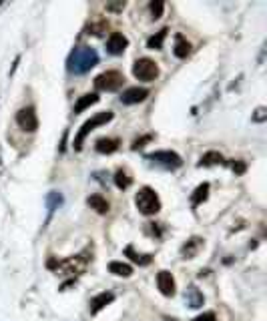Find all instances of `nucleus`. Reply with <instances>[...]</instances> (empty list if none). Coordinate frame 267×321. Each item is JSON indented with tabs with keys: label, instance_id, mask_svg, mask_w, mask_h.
<instances>
[{
	"label": "nucleus",
	"instance_id": "nucleus-30",
	"mask_svg": "<svg viewBox=\"0 0 267 321\" xmlns=\"http://www.w3.org/2000/svg\"><path fill=\"white\" fill-rule=\"evenodd\" d=\"M253 121H255V123H261V121H265V109H263V106H259V109L255 111V115H253Z\"/></svg>",
	"mask_w": 267,
	"mask_h": 321
},
{
	"label": "nucleus",
	"instance_id": "nucleus-25",
	"mask_svg": "<svg viewBox=\"0 0 267 321\" xmlns=\"http://www.w3.org/2000/svg\"><path fill=\"white\" fill-rule=\"evenodd\" d=\"M207 195H209V183H203V185H199V187L195 189L193 197H191L193 205H199V203H203V201L207 199Z\"/></svg>",
	"mask_w": 267,
	"mask_h": 321
},
{
	"label": "nucleus",
	"instance_id": "nucleus-1",
	"mask_svg": "<svg viewBox=\"0 0 267 321\" xmlns=\"http://www.w3.org/2000/svg\"><path fill=\"white\" fill-rule=\"evenodd\" d=\"M96 63H98V55H96L94 48H90V46H79V48H75L71 52V57H69V71L75 73V75H85Z\"/></svg>",
	"mask_w": 267,
	"mask_h": 321
},
{
	"label": "nucleus",
	"instance_id": "nucleus-18",
	"mask_svg": "<svg viewBox=\"0 0 267 321\" xmlns=\"http://www.w3.org/2000/svg\"><path fill=\"white\" fill-rule=\"evenodd\" d=\"M109 271L113 275H119V277H131L133 275V267L123 263V261H113V263H109Z\"/></svg>",
	"mask_w": 267,
	"mask_h": 321
},
{
	"label": "nucleus",
	"instance_id": "nucleus-29",
	"mask_svg": "<svg viewBox=\"0 0 267 321\" xmlns=\"http://www.w3.org/2000/svg\"><path fill=\"white\" fill-rule=\"evenodd\" d=\"M193 321H217V317H215V313H211V311H207V313H201V315H197Z\"/></svg>",
	"mask_w": 267,
	"mask_h": 321
},
{
	"label": "nucleus",
	"instance_id": "nucleus-8",
	"mask_svg": "<svg viewBox=\"0 0 267 321\" xmlns=\"http://www.w3.org/2000/svg\"><path fill=\"white\" fill-rule=\"evenodd\" d=\"M16 123L22 131H28V133H34L38 129V117L32 106H26V109H20L16 113Z\"/></svg>",
	"mask_w": 267,
	"mask_h": 321
},
{
	"label": "nucleus",
	"instance_id": "nucleus-19",
	"mask_svg": "<svg viewBox=\"0 0 267 321\" xmlns=\"http://www.w3.org/2000/svg\"><path fill=\"white\" fill-rule=\"evenodd\" d=\"M185 301H187L189 307H201V305H203V293H201L195 285H191V287H187V291H185Z\"/></svg>",
	"mask_w": 267,
	"mask_h": 321
},
{
	"label": "nucleus",
	"instance_id": "nucleus-4",
	"mask_svg": "<svg viewBox=\"0 0 267 321\" xmlns=\"http://www.w3.org/2000/svg\"><path fill=\"white\" fill-rule=\"evenodd\" d=\"M125 82V77L119 71H104L94 79V86L98 90H106V92H113L119 90Z\"/></svg>",
	"mask_w": 267,
	"mask_h": 321
},
{
	"label": "nucleus",
	"instance_id": "nucleus-5",
	"mask_svg": "<svg viewBox=\"0 0 267 321\" xmlns=\"http://www.w3.org/2000/svg\"><path fill=\"white\" fill-rule=\"evenodd\" d=\"M147 160H151L153 165H159L163 169H179L183 165L181 157L173 151H155V153L147 155Z\"/></svg>",
	"mask_w": 267,
	"mask_h": 321
},
{
	"label": "nucleus",
	"instance_id": "nucleus-9",
	"mask_svg": "<svg viewBox=\"0 0 267 321\" xmlns=\"http://www.w3.org/2000/svg\"><path fill=\"white\" fill-rule=\"evenodd\" d=\"M157 287H159V291H161L165 297H173L175 295V279H173V275L169 273V271H159L157 273Z\"/></svg>",
	"mask_w": 267,
	"mask_h": 321
},
{
	"label": "nucleus",
	"instance_id": "nucleus-16",
	"mask_svg": "<svg viewBox=\"0 0 267 321\" xmlns=\"http://www.w3.org/2000/svg\"><path fill=\"white\" fill-rule=\"evenodd\" d=\"M87 203H89L90 209H94V211L98 213V215H104V213H109V209H111L109 201H106L102 195H90Z\"/></svg>",
	"mask_w": 267,
	"mask_h": 321
},
{
	"label": "nucleus",
	"instance_id": "nucleus-15",
	"mask_svg": "<svg viewBox=\"0 0 267 321\" xmlns=\"http://www.w3.org/2000/svg\"><path fill=\"white\" fill-rule=\"evenodd\" d=\"M119 145H121V141L119 139H98L96 143H94V147H96V151L98 153H102V155H111V153H115L117 149H119Z\"/></svg>",
	"mask_w": 267,
	"mask_h": 321
},
{
	"label": "nucleus",
	"instance_id": "nucleus-6",
	"mask_svg": "<svg viewBox=\"0 0 267 321\" xmlns=\"http://www.w3.org/2000/svg\"><path fill=\"white\" fill-rule=\"evenodd\" d=\"M133 75L135 79L139 80H145V82H153L157 77H159V65L151 59H139L135 65H133Z\"/></svg>",
	"mask_w": 267,
	"mask_h": 321
},
{
	"label": "nucleus",
	"instance_id": "nucleus-26",
	"mask_svg": "<svg viewBox=\"0 0 267 321\" xmlns=\"http://www.w3.org/2000/svg\"><path fill=\"white\" fill-rule=\"evenodd\" d=\"M149 10H151V16H153V20H157V18H161V16H163L165 4L161 2V0H153V2L149 4Z\"/></svg>",
	"mask_w": 267,
	"mask_h": 321
},
{
	"label": "nucleus",
	"instance_id": "nucleus-10",
	"mask_svg": "<svg viewBox=\"0 0 267 321\" xmlns=\"http://www.w3.org/2000/svg\"><path fill=\"white\" fill-rule=\"evenodd\" d=\"M127 46H129V40H127V36L121 34V32H111L109 40H106V50H109L111 55H115V57L123 55Z\"/></svg>",
	"mask_w": 267,
	"mask_h": 321
},
{
	"label": "nucleus",
	"instance_id": "nucleus-27",
	"mask_svg": "<svg viewBox=\"0 0 267 321\" xmlns=\"http://www.w3.org/2000/svg\"><path fill=\"white\" fill-rule=\"evenodd\" d=\"M46 203H48V211H55V209H59V207H61V203H63V195H61V193H57V191H52V193L46 197Z\"/></svg>",
	"mask_w": 267,
	"mask_h": 321
},
{
	"label": "nucleus",
	"instance_id": "nucleus-12",
	"mask_svg": "<svg viewBox=\"0 0 267 321\" xmlns=\"http://www.w3.org/2000/svg\"><path fill=\"white\" fill-rule=\"evenodd\" d=\"M173 52L177 59H187L191 55V42L183 36V34H177L175 36V46H173Z\"/></svg>",
	"mask_w": 267,
	"mask_h": 321
},
{
	"label": "nucleus",
	"instance_id": "nucleus-31",
	"mask_svg": "<svg viewBox=\"0 0 267 321\" xmlns=\"http://www.w3.org/2000/svg\"><path fill=\"white\" fill-rule=\"evenodd\" d=\"M231 169L235 171V173H243L245 171V163H241V160H233V163H231Z\"/></svg>",
	"mask_w": 267,
	"mask_h": 321
},
{
	"label": "nucleus",
	"instance_id": "nucleus-17",
	"mask_svg": "<svg viewBox=\"0 0 267 321\" xmlns=\"http://www.w3.org/2000/svg\"><path fill=\"white\" fill-rule=\"evenodd\" d=\"M223 163H225V159H223L221 153H217V151H209V153H205V155L201 157L199 167H213V165H223Z\"/></svg>",
	"mask_w": 267,
	"mask_h": 321
},
{
	"label": "nucleus",
	"instance_id": "nucleus-11",
	"mask_svg": "<svg viewBox=\"0 0 267 321\" xmlns=\"http://www.w3.org/2000/svg\"><path fill=\"white\" fill-rule=\"evenodd\" d=\"M147 96H149V90L147 88H143V86H131V88H127L121 94V100L125 104H137V102H143Z\"/></svg>",
	"mask_w": 267,
	"mask_h": 321
},
{
	"label": "nucleus",
	"instance_id": "nucleus-23",
	"mask_svg": "<svg viewBox=\"0 0 267 321\" xmlns=\"http://www.w3.org/2000/svg\"><path fill=\"white\" fill-rule=\"evenodd\" d=\"M131 183H133V179H131V175H129L125 169H119V171L115 173V185H117L121 191L129 189V187H131Z\"/></svg>",
	"mask_w": 267,
	"mask_h": 321
},
{
	"label": "nucleus",
	"instance_id": "nucleus-21",
	"mask_svg": "<svg viewBox=\"0 0 267 321\" xmlns=\"http://www.w3.org/2000/svg\"><path fill=\"white\" fill-rule=\"evenodd\" d=\"M94 102H98V96H96L94 92H90V94H83V96L77 100V104H75V115L83 113L85 109H89V106H90V104H94Z\"/></svg>",
	"mask_w": 267,
	"mask_h": 321
},
{
	"label": "nucleus",
	"instance_id": "nucleus-13",
	"mask_svg": "<svg viewBox=\"0 0 267 321\" xmlns=\"http://www.w3.org/2000/svg\"><path fill=\"white\" fill-rule=\"evenodd\" d=\"M113 299H115V297H113V293H109V291L98 293L96 297H92V299H90V313H92V315H96L100 309H104V307L109 305Z\"/></svg>",
	"mask_w": 267,
	"mask_h": 321
},
{
	"label": "nucleus",
	"instance_id": "nucleus-2",
	"mask_svg": "<svg viewBox=\"0 0 267 321\" xmlns=\"http://www.w3.org/2000/svg\"><path fill=\"white\" fill-rule=\"evenodd\" d=\"M135 205H137L139 213H143V215H147V217L157 215V213L161 211V199H159V195L151 187L139 189V193L135 197Z\"/></svg>",
	"mask_w": 267,
	"mask_h": 321
},
{
	"label": "nucleus",
	"instance_id": "nucleus-32",
	"mask_svg": "<svg viewBox=\"0 0 267 321\" xmlns=\"http://www.w3.org/2000/svg\"><path fill=\"white\" fill-rule=\"evenodd\" d=\"M123 8H125V2L123 4H111L109 6V10H123Z\"/></svg>",
	"mask_w": 267,
	"mask_h": 321
},
{
	"label": "nucleus",
	"instance_id": "nucleus-24",
	"mask_svg": "<svg viewBox=\"0 0 267 321\" xmlns=\"http://www.w3.org/2000/svg\"><path fill=\"white\" fill-rule=\"evenodd\" d=\"M106 20L104 18H96L92 22H89V34H94V36H102L106 32Z\"/></svg>",
	"mask_w": 267,
	"mask_h": 321
},
{
	"label": "nucleus",
	"instance_id": "nucleus-28",
	"mask_svg": "<svg viewBox=\"0 0 267 321\" xmlns=\"http://www.w3.org/2000/svg\"><path fill=\"white\" fill-rule=\"evenodd\" d=\"M151 139H153V135H145V137H141V139H135V141H133V151L145 147V143H149Z\"/></svg>",
	"mask_w": 267,
	"mask_h": 321
},
{
	"label": "nucleus",
	"instance_id": "nucleus-22",
	"mask_svg": "<svg viewBox=\"0 0 267 321\" xmlns=\"http://www.w3.org/2000/svg\"><path fill=\"white\" fill-rule=\"evenodd\" d=\"M167 28H161L155 36H151L149 40H147V46L151 48V50H161L163 48V42H165V38H167Z\"/></svg>",
	"mask_w": 267,
	"mask_h": 321
},
{
	"label": "nucleus",
	"instance_id": "nucleus-14",
	"mask_svg": "<svg viewBox=\"0 0 267 321\" xmlns=\"http://www.w3.org/2000/svg\"><path fill=\"white\" fill-rule=\"evenodd\" d=\"M201 247H203V239H201V237H191V239L181 247V255H183L185 259H193V257L199 253Z\"/></svg>",
	"mask_w": 267,
	"mask_h": 321
},
{
	"label": "nucleus",
	"instance_id": "nucleus-7",
	"mask_svg": "<svg viewBox=\"0 0 267 321\" xmlns=\"http://www.w3.org/2000/svg\"><path fill=\"white\" fill-rule=\"evenodd\" d=\"M89 255V249L87 251H83L81 255H77V257H71V259H67V261H59V265H57V271H59V267L65 271V275H79L85 267H87V263H89V259L90 257H87Z\"/></svg>",
	"mask_w": 267,
	"mask_h": 321
},
{
	"label": "nucleus",
	"instance_id": "nucleus-3",
	"mask_svg": "<svg viewBox=\"0 0 267 321\" xmlns=\"http://www.w3.org/2000/svg\"><path fill=\"white\" fill-rule=\"evenodd\" d=\"M109 121H113V113L111 111H104V113H96L94 117H90L83 127H81V131H79V135L75 137V151H81L83 149V143H85V139L96 129V127H100V125H106Z\"/></svg>",
	"mask_w": 267,
	"mask_h": 321
},
{
	"label": "nucleus",
	"instance_id": "nucleus-20",
	"mask_svg": "<svg viewBox=\"0 0 267 321\" xmlns=\"http://www.w3.org/2000/svg\"><path fill=\"white\" fill-rule=\"evenodd\" d=\"M125 255H127V257H131V261H133V263H137V265H141V267H145V265H149V263L153 261V255H149V253H147V255L137 253L131 245L125 249Z\"/></svg>",
	"mask_w": 267,
	"mask_h": 321
}]
</instances>
